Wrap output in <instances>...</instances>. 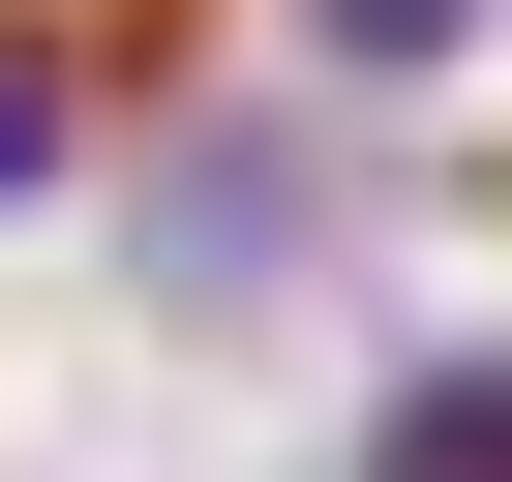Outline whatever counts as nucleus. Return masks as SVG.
<instances>
[{
    "label": "nucleus",
    "instance_id": "1",
    "mask_svg": "<svg viewBox=\"0 0 512 482\" xmlns=\"http://www.w3.org/2000/svg\"><path fill=\"white\" fill-rule=\"evenodd\" d=\"M362 482H512V332H482V362H392V422H362Z\"/></svg>",
    "mask_w": 512,
    "mask_h": 482
},
{
    "label": "nucleus",
    "instance_id": "2",
    "mask_svg": "<svg viewBox=\"0 0 512 482\" xmlns=\"http://www.w3.org/2000/svg\"><path fill=\"white\" fill-rule=\"evenodd\" d=\"M482 31H512V0H302V61H332V91H452Z\"/></svg>",
    "mask_w": 512,
    "mask_h": 482
},
{
    "label": "nucleus",
    "instance_id": "3",
    "mask_svg": "<svg viewBox=\"0 0 512 482\" xmlns=\"http://www.w3.org/2000/svg\"><path fill=\"white\" fill-rule=\"evenodd\" d=\"M61 151H91V61H61V31H0V211H31Z\"/></svg>",
    "mask_w": 512,
    "mask_h": 482
}]
</instances>
